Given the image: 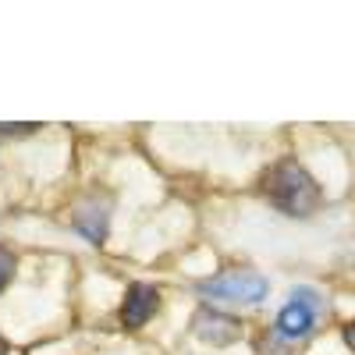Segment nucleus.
Here are the masks:
<instances>
[{
  "label": "nucleus",
  "mask_w": 355,
  "mask_h": 355,
  "mask_svg": "<svg viewBox=\"0 0 355 355\" xmlns=\"http://www.w3.org/2000/svg\"><path fill=\"white\" fill-rule=\"evenodd\" d=\"M263 192L281 214L288 217H309L320 206V185L309 178V171L299 160H281L266 171Z\"/></svg>",
  "instance_id": "f257e3e1"
},
{
  "label": "nucleus",
  "mask_w": 355,
  "mask_h": 355,
  "mask_svg": "<svg viewBox=\"0 0 355 355\" xmlns=\"http://www.w3.org/2000/svg\"><path fill=\"white\" fill-rule=\"evenodd\" d=\"M196 291L206 295V299L256 306V302L266 299L270 284H266V277H259V274H252V270H231V274H217V277H210V281H199Z\"/></svg>",
  "instance_id": "f03ea898"
},
{
  "label": "nucleus",
  "mask_w": 355,
  "mask_h": 355,
  "mask_svg": "<svg viewBox=\"0 0 355 355\" xmlns=\"http://www.w3.org/2000/svg\"><path fill=\"white\" fill-rule=\"evenodd\" d=\"M316 309H320V302H316V295L313 291H306V288H299L295 291V299L277 313V334L281 338H306L309 331H313V323H316Z\"/></svg>",
  "instance_id": "7ed1b4c3"
},
{
  "label": "nucleus",
  "mask_w": 355,
  "mask_h": 355,
  "mask_svg": "<svg viewBox=\"0 0 355 355\" xmlns=\"http://www.w3.org/2000/svg\"><path fill=\"white\" fill-rule=\"evenodd\" d=\"M192 331H196V338L206 341V345H231V341L242 338V323L234 320V316H227V313H220V309L202 306V309H196V316H192Z\"/></svg>",
  "instance_id": "20e7f679"
},
{
  "label": "nucleus",
  "mask_w": 355,
  "mask_h": 355,
  "mask_svg": "<svg viewBox=\"0 0 355 355\" xmlns=\"http://www.w3.org/2000/svg\"><path fill=\"white\" fill-rule=\"evenodd\" d=\"M157 306H160V295L153 284H132L125 291V302H121V323L135 331L157 316Z\"/></svg>",
  "instance_id": "39448f33"
},
{
  "label": "nucleus",
  "mask_w": 355,
  "mask_h": 355,
  "mask_svg": "<svg viewBox=\"0 0 355 355\" xmlns=\"http://www.w3.org/2000/svg\"><path fill=\"white\" fill-rule=\"evenodd\" d=\"M75 227L93 245H100L107 239V210H103V206H82V210L75 214Z\"/></svg>",
  "instance_id": "423d86ee"
},
{
  "label": "nucleus",
  "mask_w": 355,
  "mask_h": 355,
  "mask_svg": "<svg viewBox=\"0 0 355 355\" xmlns=\"http://www.w3.org/2000/svg\"><path fill=\"white\" fill-rule=\"evenodd\" d=\"M11 277H15V256H11V249L0 245V291L11 284Z\"/></svg>",
  "instance_id": "0eeeda50"
},
{
  "label": "nucleus",
  "mask_w": 355,
  "mask_h": 355,
  "mask_svg": "<svg viewBox=\"0 0 355 355\" xmlns=\"http://www.w3.org/2000/svg\"><path fill=\"white\" fill-rule=\"evenodd\" d=\"M36 128L33 121H0V135H33Z\"/></svg>",
  "instance_id": "6e6552de"
},
{
  "label": "nucleus",
  "mask_w": 355,
  "mask_h": 355,
  "mask_svg": "<svg viewBox=\"0 0 355 355\" xmlns=\"http://www.w3.org/2000/svg\"><path fill=\"white\" fill-rule=\"evenodd\" d=\"M341 338H345V345H348V348L355 352V320H352V323H348V327L341 331Z\"/></svg>",
  "instance_id": "1a4fd4ad"
},
{
  "label": "nucleus",
  "mask_w": 355,
  "mask_h": 355,
  "mask_svg": "<svg viewBox=\"0 0 355 355\" xmlns=\"http://www.w3.org/2000/svg\"><path fill=\"white\" fill-rule=\"evenodd\" d=\"M0 355H8V345H4V338H0Z\"/></svg>",
  "instance_id": "9d476101"
}]
</instances>
